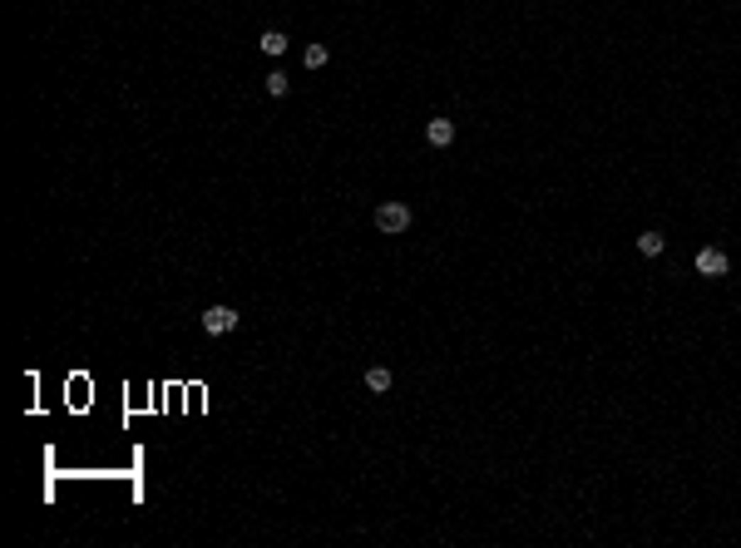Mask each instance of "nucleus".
<instances>
[{"mask_svg": "<svg viewBox=\"0 0 741 548\" xmlns=\"http://www.w3.org/2000/svg\"><path fill=\"white\" fill-rule=\"evenodd\" d=\"M287 89H292V75H282V70H272V75H267V94H272V99H282Z\"/></svg>", "mask_w": 741, "mask_h": 548, "instance_id": "8", "label": "nucleus"}, {"mask_svg": "<svg viewBox=\"0 0 741 548\" xmlns=\"http://www.w3.org/2000/svg\"><path fill=\"white\" fill-rule=\"evenodd\" d=\"M391 385H396V376H391L386 366H371V371H366V390H376V395H386Z\"/></svg>", "mask_w": 741, "mask_h": 548, "instance_id": "5", "label": "nucleus"}, {"mask_svg": "<svg viewBox=\"0 0 741 548\" xmlns=\"http://www.w3.org/2000/svg\"><path fill=\"white\" fill-rule=\"evenodd\" d=\"M257 45H262V55H287V35L282 30H262Z\"/></svg>", "mask_w": 741, "mask_h": 548, "instance_id": "6", "label": "nucleus"}, {"mask_svg": "<svg viewBox=\"0 0 741 548\" xmlns=\"http://www.w3.org/2000/svg\"><path fill=\"white\" fill-rule=\"evenodd\" d=\"M326 60H331V55H326V45H307V50H302V65H307V70H321Z\"/></svg>", "mask_w": 741, "mask_h": 548, "instance_id": "9", "label": "nucleus"}, {"mask_svg": "<svg viewBox=\"0 0 741 548\" xmlns=\"http://www.w3.org/2000/svg\"><path fill=\"white\" fill-rule=\"evenodd\" d=\"M203 331H208V336L237 331V312H232V307H208V312H203Z\"/></svg>", "mask_w": 741, "mask_h": 548, "instance_id": "3", "label": "nucleus"}, {"mask_svg": "<svg viewBox=\"0 0 741 548\" xmlns=\"http://www.w3.org/2000/svg\"><path fill=\"white\" fill-rule=\"evenodd\" d=\"M697 272H702V277H727V272H732V257H727L722 247H702V252H697Z\"/></svg>", "mask_w": 741, "mask_h": 548, "instance_id": "2", "label": "nucleus"}, {"mask_svg": "<svg viewBox=\"0 0 741 548\" xmlns=\"http://www.w3.org/2000/svg\"><path fill=\"white\" fill-rule=\"evenodd\" d=\"M376 227H381L386 237L406 232V227H411V208H406V203H396V198H386V203L376 208Z\"/></svg>", "mask_w": 741, "mask_h": 548, "instance_id": "1", "label": "nucleus"}, {"mask_svg": "<svg viewBox=\"0 0 741 548\" xmlns=\"http://www.w3.org/2000/svg\"><path fill=\"white\" fill-rule=\"evenodd\" d=\"M662 247H667L662 232H637V252H642V257H662Z\"/></svg>", "mask_w": 741, "mask_h": 548, "instance_id": "7", "label": "nucleus"}, {"mask_svg": "<svg viewBox=\"0 0 741 548\" xmlns=\"http://www.w3.org/2000/svg\"><path fill=\"white\" fill-rule=\"evenodd\" d=\"M425 138H430L435 148H450V143H455V124H450V119H430V124H425Z\"/></svg>", "mask_w": 741, "mask_h": 548, "instance_id": "4", "label": "nucleus"}]
</instances>
